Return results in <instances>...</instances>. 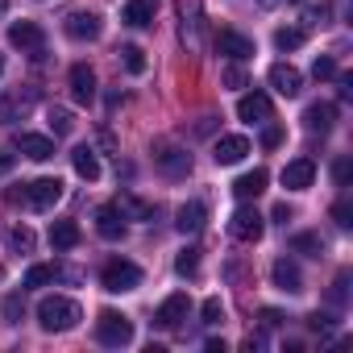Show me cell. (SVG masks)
<instances>
[{
	"label": "cell",
	"instance_id": "c3c4849f",
	"mask_svg": "<svg viewBox=\"0 0 353 353\" xmlns=\"http://www.w3.org/2000/svg\"><path fill=\"white\" fill-rule=\"evenodd\" d=\"M262 5H279V0H262Z\"/></svg>",
	"mask_w": 353,
	"mask_h": 353
},
{
	"label": "cell",
	"instance_id": "836d02e7",
	"mask_svg": "<svg viewBox=\"0 0 353 353\" xmlns=\"http://www.w3.org/2000/svg\"><path fill=\"white\" fill-rule=\"evenodd\" d=\"M312 75H316V79H336V59L320 54V59L312 63Z\"/></svg>",
	"mask_w": 353,
	"mask_h": 353
},
{
	"label": "cell",
	"instance_id": "1f68e13d",
	"mask_svg": "<svg viewBox=\"0 0 353 353\" xmlns=\"http://www.w3.org/2000/svg\"><path fill=\"white\" fill-rule=\"evenodd\" d=\"M117 54H121V63H125L129 75H141V71H145V54H141V46H121Z\"/></svg>",
	"mask_w": 353,
	"mask_h": 353
},
{
	"label": "cell",
	"instance_id": "2e32d148",
	"mask_svg": "<svg viewBox=\"0 0 353 353\" xmlns=\"http://www.w3.org/2000/svg\"><path fill=\"white\" fill-rule=\"evenodd\" d=\"M245 154H250V137H241V133H229V137H221V141L212 145L216 166H237Z\"/></svg>",
	"mask_w": 353,
	"mask_h": 353
},
{
	"label": "cell",
	"instance_id": "cb8c5ba5",
	"mask_svg": "<svg viewBox=\"0 0 353 353\" xmlns=\"http://www.w3.org/2000/svg\"><path fill=\"white\" fill-rule=\"evenodd\" d=\"M204 221H208V208L200 200H192V204H183L179 212H174V229H179V233H200Z\"/></svg>",
	"mask_w": 353,
	"mask_h": 353
},
{
	"label": "cell",
	"instance_id": "3957f363",
	"mask_svg": "<svg viewBox=\"0 0 353 353\" xmlns=\"http://www.w3.org/2000/svg\"><path fill=\"white\" fill-rule=\"evenodd\" d=\"M96 341L108 345V349L129 345V341H133V320L121 316V312H112V307H104V312L96 316Z\"/></svg>",
	"mask_w": 353,
	"mask_h": 353
},
{
	"label": "cell",
	"instance_id": "ac0fdd59",
	"mask_svg": "<svg viewBox=\"0 0 353 353\" xmlns=\"http://www.w3.org/2000/svg\"><path fill=\"white\" fill-rule=\"evenodd\" d=\"M270 279H274V287L287 291V295H299V291H303V274H299V266H295L291 258H279V262L270 266Z\"/></svg>",
	"mask_w": 353,
	"mask_h": 353
},
{
	"label": "cell",
	"instance_id": "60d3db41",
	"mask_svg": "<svg viewBox=\"0 0 353 353\" xmlns=\"http://www.w3.org/2000/svg\"><path fill=\"white\" fill-rule=\"evenodd\" d=\"M345 287H349V274H336V283H332V303L336 307L345 303Z\"/></svg>",
	"mask_w": 353,
	"mask_h": 353
},
{
	"label": "cell",
	"instance_id": "8fae6325",
	"mask_svg": "<svg viewBox=\"0 0 353 353\" xmlns=\"http://www.w3.org/2000/svg\"><path fill=\"white\" fill-rule=\"evenodd\" d=\"M216 54H225L229 63H245V59H254V42L237 30H221L216 34Z\"/></svg>",
	"mask_w": 353,
	"mask_h": 353
},
{
	"label": "cell",
	"instance_id": "d6a6232c",
	"mask_svg": "<svg viewBox=\"0 0 353 353\" xmlns=\"http://www.w3.org/2000/svg\"><path fill=\"white\" fill-rule=\"evenodd\" d=\"M9 245H13L17 254H34V245H38V237H34V229H26V225H17V229L9 233Z\"/></svg>",
	"mask_w": 353,
	"mask_h": 353
},
{
	"label": "cell",
	"instance_id": "d590c367",
	"mask_svg": "<svg viewBox=\"0 0 353 353\" xmlns=\"http://www.w3.org/2000/svg\"><path fill=\"white\" fill-rule=\"evenodd\" d=\"M21 316H26L21 295H9V299H5V320H9V324H21Z\"/></svg>",
	"mask_w": 353,
	"mask_h": 353
},
{
	"label": "cell",
	"instance_id": "f907efd6",
	"mask_svg": "<svg viewBox=\"0 0 353 353\" xmlns=\"http://www.w3.org/2000/svg\"><path fill=\"white\" fill-rule=\"evenodd\" d=\"M0 71H5V59H0Z\"/></svg>",
	"mask_w": 353,
	"mask_h": 353
},
{
	"label": "cell",
	"instance_id": "74e56055",
	"mask_svg": "<svg viewBox=\"0 0 353 353\" xmlns=\"http://www.w3.org/2000/svg\"><path fill=\"white\" fill-rule=\"evenodd\" d=\"M349 170H353V162H349V158H336V162H332V179H336V188H345V183H349Z\"/></svg>",
	"mask_w": 353,
	"mask_h": 353
},
{
	"label": "cell",
	"instance_id": "83f0119b",
	"mask_svg": "<svg viewBox=\"0 0 353 353\" xmlns=\"http://www.w3.org/2000/svg\"><path fill=\"white\" fill-rule=\"evenodd\" d=\"M46 125H50V133H54V137H67V133L75 129V112H71V108H63V104H50Z\"/></svg>",
	"mask_w": 353,
	"mask_h": 353
},
{
	"label": "cell",
	"instance_id": "7bdbcfd3",
	"mask_svg": "<svg viewBox=\"0 0 353 353\" xmlns=\"http://www.w3.org/2000/svg\"><path fill=\"white\" fill-rule=\"evenodd\" d=\"M336 88H341V100L353 96V75H336Z\"/></svg>",
	"mask_w": 353,
	"mask_h": 353
},
{
	"label": "cell",
	"instance_id": "484cf974",
	"mask_svg": "<svg viewBox=\"0 0 353 353\" xmlns=\"http://www.w3.org/2000/svg\"><path fill=\"white\" fill-rule=\"evenodd\" d=\"M54 279H79V274H75V270H63V266L42 262V266H30V270H26L21 287H46V283H54Z\"/></svg>",
	"mask_w": 353,
	"mask_h": 353
},
{
	"label": "cell",
	"instance_id": "277c9868",
	"mask_svg": "<svg viewBox=\"0 0 353 353\" xmlns=\"http://www.w3.org/2000/svg\"><path fill=\"white\" fill-rule=\"evenodd\" d=\"M38 104V88H13L0 96V125H13V121H26Z\"/></svg>",
	"mask_w": 353,
	"mask_h": 353
},
{
	"label": "cell",
	"instance_id": "f35d334b",
	"mask_svg": "<svg viewBox=\"0 0 353 353\" xmlns=\"http://www.w3.org/2000/svg\"><path fill=\"white\" fill-rule=\"evenodd\" d=\"M332 221H336V229H349V225H353V208H349V204H336V208H332Z\"/></svg>",
	"mask_w": 353,
	"mask_h": 353
},
{
	"label": "cell",
	"instance_id": "7c38bea8",
	"mask_svg": "<svg viewBox=\"0 0 353 353\" xmlns=\"http://www.w3.org/2000/svg\"><path fill=\"white\" fill-rule=\"evenodd\" d=\"M266 79H270V88H274L279 96H287V100H295V96L303 92V75H299L291 63H274V67L266 71Z\"/></svg>",
	"mask_w": 353,
	"mask_h": 353
},
{
	"label": "cell",
	"instance_id": "ab89813d",
	"mask_svg": "<svg viewBox=\"0 0 353 353\" xmlns=\"http://www.w3.org/2000/svg\"><path fill=\"white\" fill-rule=\"evenodd\" d=\"M262 145H266V150L283 145V129H279V125H266V133H262Z\"/></svg>",
	"mask_w": 353,
	"mask_h": 353
},
{
	"label": "cell",
	"instance_id": "7a4b0ae2",
	"mask_svg": "<svg viewBox=\"0 0 353 353\" xmlns=\"http://www.w3.org/2000/svg\"><path fill=\"white\" fill-rule=\"evenodd\" d=\"M100 287L108 295H125V291H137L141 287V266L125 262V258H112L104 270H100Z\"/></svg>",
	"mask_w": 353,
	"mask_h": 353
},
{
	"label": "cell",
	"instance_id": "8992f818",
	"mask_svg": "<svg viewBox=\"0 0 353 353\" xmlns=\"http://www.w3.org/2000/svg\"><path fill=\"white\" fill-rule=\"evenodd\" d=\"M9 42H13L21 54H34V59H38V54L46 50V30H42L38 21H13V26H9Z\"/></svg>",
	"mask_w": 353,
	"mask_h": 353
},
{
	"label": "cell",
	"instance_id": "5b68a950",
	"mask_svg": "<svg viewBox=\"0 0 353 353\" xmlns=\"http://www.w3.org/2000/svg\"><path fill=\"white\" fill-rule=\"evenodd\" d=\"M262 233H266V221L258 216V208H237V212L229 216V237H233V241L254 245V241H262Z\"/></svg>",
	"mask_w": 353,
	"mask_h": 353
},
{
	"label": "cell",
	"instance_id": "7dc6e473",
	"mask_svg": "<svg viewBox=\"0 0 353 353\" xmlns=\"http://www.w3.org/2000/svg\"><path fill=\"white\" fill-rule=\"evenodd\" d=\"M5 5H9V0H0V13H5Z\"/></svg>",
	"mask_w": 353,
	"mask_h": 353
},
{
	"label": "cell",
	"instance_id": "ee69618b",
	"mask_svg": "<svg viewBox=\"0 0 353 353\" xmlns=\"http://www.w3.org/2000/svg\"><path fill=\"white\" fill-rule=\"evenodd\" d=\"M274 221H279V225H287V221H295V212H291L287 204H279V208H274Z\"/></svg>",
	"mask_w": 353,
	"mask_h": 353
},
{
	"label": "cell",
	"instance_id": "d6986e66",
	"mask_svg": "<svg viewBox=\"0 0 353 353\" xmlns=\"http://www.w3.org/2000/svg\"><path fill=\"white\" fill-rule=\"evenodd\" d=\"M71 96H75L79 104H92V100H96V71H92L88 63H75V67H71Z\"/></svg>",
	"mask_w": 353,
	"mask_h": 353
},
{
	"label": "cell",
	"instance_id": "f546056e",
	"mask_svg": "<svg viewBox=\"0 0 353 353\" xmlns=\"http://www.w3.org/2000/svg\"><path fill=\"white\" fill-rule=\"evenodd\" d=\"M303 38H307V34H303V30H295V26L274 30V46H279V50H299V46H303Z\"/></svg>",
	"mask_w": 353,
	"mask_h": 353
},
{
	"label": "cell",
	"instance_id": "e0dca14e",
	"mask_svg": "<svg viewBox=\"0 0 353 353\" xmlns=\"http://www.w3.org/2000/svg\"><path fill=\"white\" fill-rule=\"evenodd\" d=\"M96 233H100L104 241H121V237H125V208H121V204H104V208L96 212Z\"/></svg>",
	"mask_w": 353,
	"mask_h": 353
},
{
	"label": "cell",
	"instance_id": "681fc988",
	"mask_svg": "<svg viewBox=\"0 0 353 353\" xmlns=\"http://www.w3.org/2000/svg\"><path fill=\"white\" fill-rule=\"evenodd\" d=\"M0 279H5V266H0Z\"/></svg>",
	"mask_w": 353,
	"mask_h": 353
},
{
	"label": "cell",
	"instance_id": "bcb514c9",
	"mask_svg": "<svg viewBox=\"0 0 353 353\" xmlns=\"http://www.w3.org/2000/svg\"><path fill=\"white\" fill-rule=\"evenodd\" d=\"M9 170H13V158H9L5 150H0V174H9Z\"/></svg>",
	"mask_w": 353,
	"mask_h": 353
},
{
	"label": "cell",
	"instance_id": "d4e9b609",
	"mask_svg": "<svg viewBox=\"0 0 353 353\" xmlns=\"http://www.w3.org/2000/svg\"><path fill=\"white\" fill-rule=\"evenodd\" d=\"M303 125L312 129V133H328L332 125H336V104H307V112H303Z\"/></svg>",
	"mask_w": 353,
	"mask_h": 353
},
{
	"label": "cell",
	"instance_id": "30bf717a",
	"mask_svg": "<svg viewBox=\"0 0 353 353\" xmlns=\"http://www.w3.org/2000/svg\"><path fill=\"white\" fill-rule=\"evenodd\" d=\"M154 162H158V170L162 174H170V179H179V174H188L192 170V154L188 150H179V145H154Z\"/></svg>",
	"mask_w": 353,
	"mask_h": 353
},
{
	"label": "cell",
	"instance_id": "5bb4252c",
	"mask_svg": "<svg viewBox=\"0 0 353 353\" xmlns=\"http://www.w3.org/2000/svg\"><path fill=\"white\" fill-rule=\"evenodd\" d=\"M179 17H183L179 21V38H183L188 50H196L200 46V26H204L200 21V0H179Z\"/></svg>",
	"mask_w": 353,
	"mask_h": 353
},
{
	"label": "cell",
	"instance_id": "b9f144b4",
	"mask_svg": "<svg viewBox=\"0 0 353 353\" xmlns=\"http://www.w3.org/2000/svg\"><path fill=\"white\" fill-rule=\"evenodd\" d=\"M262 324H266V328H279V324H283V312H274V307H262Z\"/></svg>",
	"mask_w": 353,
	"mask_h": 353
},
{
	"label": "cell",
	"instance_id": "ffe728a7",
	"mask_svg": "<svg viewBox=\"0 0 353 353\" xmlns=\"http://www.w3.org/2000/svg\"><path fill=\"white\" fill-rule=\"evenodd\" d=\"M266 183H270V174H266L262 166H254V170H245L241 179L233 183V196H237V200H258V196L266 192Z\"/></svg>",
	"mask_w": 353,
	"mask_h": 353
},
{
	"label": "cell",
	"instance_id": "7402d4cb",
	"mask_svg": "<svg viewBox=\"0 0 353 353\" xmlns=\"http://www.w3.org/2000/svg\"><path fill=\"white\" fill-rule=\"evenodd\" d=\"M17 150H21L26 158H34V162L54 158V141H50V137H42V133H17Z\"/></svg>",
	"mask_w": 353,
	"mask_h": 353
},
{
	"label": "cell",
	"instance_id": "f1b7e54d",
	"mask_svg": "<svg viewBox=\"0 0 353 353\" xmlns=\"http://www.w3.org/2000/svg\"><path fill=\"white\" fill-rule=\"evenodd\" d=\"M291 250L295 254H307V258H320L324 254V237L320 233H299V237H291Z\"/></svg>",
	"mask_w": 353,
	"mask_h": 353
},
{
	"label": "cell",
	"instance_id": "4dcf8cb0",
	"mask_svg": "<svg viewBox=\"0 0 353 353\" xmlns=\"http://www.w3.org/2000/svg\"><path fill=\"white\" fill-rule=\"evenodd\" d=\"M174 270L188 274V279H196V274H200V250H196V245H188L179 258H174Z\"/></svg>",
	"mask_w": 353,
	"mask_h": 353
},
{
	"label": "cell",
	"instance_id": "ba28073f",
	"mask_svg": "<svg viewBox=\"0 0 353 353\" xmlns=\"http://www.w3.org/2000/svg\"><path fill=\"white\" fill-rule=\"evenodd\" d=\"M63 200V179H34V183H26V204L30 208H38V212H46V208H54Z\"/></svg>",
	"mask_w": 353,
	"mask_h": 353
},
{
	"label": "cell",
	"instance_id": "9c48e42d",
	"mask_svg": "<svg viewBox=\"0 0 353 353\" xmlns=\"http://www.w3.org/2000/svg\"><path fill=\"white\" fill-rule=\"evenodd\" d=\"M237 117H241L245 125H266V121L274 117V104H270L266 92H245V96L237 100Z\"/></svg>",
	"mask_w": 353,
	"mask_h": 353
},
{
	"label": "cell",
	"instance_id": "9a60e30c",
	"mask_svg": "<svg viewBox=\"0 0 353 353\" xmlns=\"http://www.w3.org/2000/svg\"><path fill=\"white\" fill-rule=\"evenodd\" d=\"M312 179H316V162L312 158H295V162L283 166V188L287 192H307Z\"/></svg>",
	"mask_w": 353,
	"mask_h": 353
},
{
	"label": "cell",
	"instance_id": "52a82bcc",
	"mask_svg": "<svg viewBox=\"0 0 353 353\" xmlns=\"http://www.w3.org/2000/svg\"><path fill=\"white\" fill-rule=\"evenodd\" d=\"M188 316H192V299H188L183 291H174V295H166V299L158 303L154 324H158V328H179Z\"/></svg>",
	"mask_w": 353,
	"mask_h": 353
},
{
	"label": "cell",
	"instance_id": "4fadbf2b",
	"mask_svg": "<svg viewBox=\"0 0 353 353\" xmlns=\"http://www.w3.org/2000/svg\"><path fill=\"white\" fill-rule=\"evenodd\" d=\"M63 30H67V38H75V42H96V38L104 34V21H100L96 13H71V17L63 21Z\"/></svg>",
	"mask_w": 353,
	"mask_h": 353
},
{
	"label": "cell",
	"instance_id": "8d00e7d4",
	"mask_svg": "<svg viewBox=\"0 0 353 353\" xmlns=\"http://www.w3.org/2000/svg\"><path fill=\"white\" fill-rule=\"evenodd\" d=\"M245 83H250L245 71H241L237 63H229V67H225V88H245Z\"/></svg>",
	"mask_w": 353,
	"mask_h": 353
},
{
	"label": "cell",
	"instance_id": "4316f807",
	"mask_svg": "<svg viewBox=\"0 0 353 353\" xmlns=\"http://www.w3.org/2000/svg\"><path fill=\"white\" fill-rule=\"evenodd\" d=\"M50 245H54L59 254L75 250V245H79V225H75V221H54V225H50Z\"/></svg>",
	"mask_w": 353,
	"mask_h": 353
},
{
	"label": "cell",
	"instance_id": "e575fe53",
	"mask_svg": "<svg viewBox=\"0 0 353 353\" xmlns=\"http://www.w3.org/2000/svg\"><path fill=\"white\" fill-rule=\"evenodd\" d=\"M200 316H204V324H221V320H225V303H221V299H204Z\"/></svg>",
	"mask_w": 353,
	"mask_h": 353
},
{
	"label": "cell",
	"instance_id": "f6af8a7d",
	"mask_svg": "<svg viewBox=\"0 0 353 353\" xmlns=\"http://www.w3.org/2000/svg\"><path fill=\"white\" fill-rule=\"evenodd\" d=\"M328 324H332V316H320V312L307 316V328H328Z\"/></svg>",
	"mask_w": 353,
	"mask_h": 353
},
{
	"label": "cell",
	"instance_id": "44dd1931",
	"mask_svg": "<svg viewBox=\"0 0 353 353\" xmlns=\"http://www.w3.org/2000/svg\"><path fill=\"white\" fill-rule=\"evenodd\" d=\"M154 13H158V0H129L121 9V21L133 30H145V26H154Z\"/></svg>",
	"mask_w": 353,
	"mask_h": 353
},
{
	"label": "cell",
	"instance_id": "6da1fadb",
	"mask_svg": "<svg viewBox=\"0 0 353 353\" xmlns=\"http://www.w3.org/2000/svg\"><path fill=\"white\" fill-rule=\"evenodd\" d=\"M79 320H83V312H79V303L67 299V295H46V299L38 303V324H42L46 332H71Z\"/></svg>",
	"mask_w": 353,
	"mask_h": 353
},
{
	"label": "cell",
	"instance_id": "603a6c76",
	"mask_svg": "<svg viewBox=\"0 0 353 353\" xmlns=\"http://www.w3.org/2000/svg\"><path fill=\"white\" fill-rule=\"evenodd\" d=\"M71 166H75L79 179H88V183H96V179H100V158H96V150H92V145H75V150H71Z\"/></svg>",
	"mask_w": 353,
	"mask_h": 353
}]
</instances>
